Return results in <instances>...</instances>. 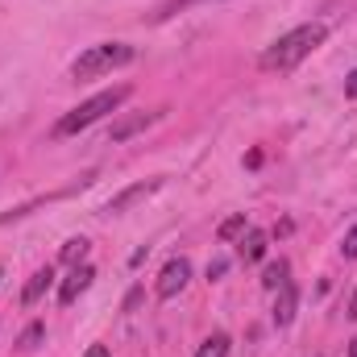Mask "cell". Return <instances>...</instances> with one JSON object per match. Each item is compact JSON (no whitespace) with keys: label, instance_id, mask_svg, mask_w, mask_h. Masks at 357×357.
<instances>
[{"label":"cell","instance_id":"5bb4252c","mask_svg":"<svg viewBox=\"0 0 357 357\" xmlns=\"http://www.w3.org/2000/svg\"><path fill=\"white\" fill-rule=\"evenodd\" d=\"M195 357H229V337H225V333H212V337L195 349Z\"/></svg>","mask_w":357,"mask_h":357},{"label":"cell","instance_id":"7a4b0ae2","mask_svg":"<svg viewBox=\"0 0 357 357\" xmlns=\"http://www.w3.org/2000/svg\"><path fill=\"white\" fill-rule=\"evenodd\" d=\"M129 91H133V88H125V84H121V88H108V91H96L91 100H84L79 108H71V112L54 125V137H75V133H84V129H88V125H96L100 116L116 112V108L129 100Z\"/></svg>","mask_w":357,"mask_h":357},{"label":"cell","instance_id":"5b68a950","mask_svg":"<svg viewBox=\"0 0 357 357\" xmlns=\"http://www.w3.org/2000/svg\"><path fill=\"white\" fill-rule=\"evenodd\" d=\"M187 282H191V262L187 258H171L162 266V274H158V287L154 291H158V299H175Z\"/></svg>","mask_w":357,"mask_h":357},{"label":"cell","instance_id":"277c9868","mask_svg":"<svg viewBox=\"0 0 357 357\" xmlns=\"http://www.w3.org/2000/svg\"><path fill=\"white\" fill-rule=\"evenodd\" d=\"M158 187H162V178H146V183H133V187H125L121 195H112V199L104 204V216H121V212H129L133 204L150 199V195H154Z\"/></svg>","mask_w":357,"mask_h":357},{"label":"cell","instance_id":"4fadbf2b","mask_svg":"<svg viewBox=\"0 0 357 357\" xmlns=\"http://www.w3.org/2000/svg\"><path fill=\"white\" fill-rule=\"evenodd\" d=\"M67 266H79L84 258H88V237H71L67 245H63V254H59Z\"/></svg>","mask_w":357,"mask_h":357},{"label":"cell","instance_id":"ba28073f","mask_svg":"<svg viewBox=\"0 0 357 357\" xmlns=\"http://www.w3.org/2000/svg\"><path fill=\"white\" fill-rule=\"evenodd\" d=\"M50 282H54V270H50V266L33 270V274H29V282H25V291H21V303H25V307H33V303L50 291Z\"/></svg>","mask_w":357,"mask_h":357},{"label":"cell","instance_id":"d6986e66","mask_svg":"<svg viewBox=\"0 0 357 357\" xmlns=\"http://www.w3.org/2000/svg\"><path fill=\"white\" fill-rule=\"evenodd\" d=\"M220 274H225V262H220V258H216V262H208V278H220Z\"/></svg>","mask_w":357,"mask_h":357},{"label":"cell","instance_id":"44dd1931","mask_svg":"<svg viewBox=\"0 0 357 357\" xmlns=\"http://www.w3.org/2000/svg\"><path fill=\"white\" fill-rule=\"evenodd\" d=\"M345 316H349V320H357V291L349 295V312H345Z\"/></svg>","mask_w":357,"mask_h":357},{"label":"cell","instance_id":"603a6c76","mask_svg":"<svg viewBox=\"0 0 357 357\" xmlns=\"http://www.w3.org/2000/svg\"><path fill=\"white\" fill-rule=\"evenodd\" d=\"M0 274H4V270H0Z\"/></svg>","mask_w":357,"mask_h":357},{"label":"cell","instance_id":"ac0fdd59","mask_svg":"<svg viewBox=\"0 0 357 357\" xmlns=\"http://www.w3.org/2000/svg\"><path fill=\"white\" fill-rule=\"evenodd\" d=\"M345 96L357 100V71H349V79H345Z\"/></svg>","mask_w":357,"mask_h":357},{"label":"cell","instance_id":"9c48e42d","mask_svg":"<svg viewBox=\"0 0 357 357\" xmlns=\"http://www.w3.org/2000/svg\"><path fill=\"white\" fill-rule=\"evenodd\" d=\"M162 112H137V116H125V121H116L112 129H108V142H125V137H133L137 129H146L150 121H158Z\"/></svg>","mask_w":357,"mask_h":357},{"label":"cell","instance_id":"7c38bea8","mask_svg":"<svg viewBox=\"0 0 357 357\" xmlns=\"http://www.w3.org/2000/svg\"><path fill=\"white\" fill-rule=\"evenodd\" d=\"M287 274H291V266H287V262H282V258H278V262H270V266L262 270V287H266V291H278V287H282V282H291V278H287Z\"/></svg>","mask_w":357,"mask_h":357},{"label":"cell","instance_id":"3957f363","mask_svg":"<svg viewBox=\"0 0 357 357\" xmlns=\"http://www.w3.org/2000/svg\"><path fill=\"white\" fill-rule=\"evenodd\" d=\"M125 63H133L129 42H96L71 63V79H96V75H108V71H116Z\"/></svg>","mask_w":357,"mask_h":357},{"label":"cell","instance_id":"e0dca14e","mask_svg":"<svg viewBox=\"0 0 357 357\" xmlns=\"http://www.w3.org/2000/svg\"><path fill=\"white\" fill-rule=\"evenodd\" d=\"M187 4H204V0H167V4L158 8V21H162V17H171L175 8H187Z\"/></svg>","mask_w":357,"mask_h":357},{"label":"cell","instance_id":"8992f818","mask_svg":"<svg viewBox=\"0 0 357 357\" xmlns=\"http://www.w3.org/2000/svg\"><path fill=\"white\" fill-rule=\"evenodd\" d=\"M91 278H96V270H91L88 262L71 266V274H67V278H63V287H59V303H63V307H71V303H75V299L91 287Z\"/></svg>","mask_w":357,"mask_h":357},{"label":"cell","instance_id":"2e32d148","mask_svg":"<svg viewBox=\"0 0 357 357\" xmlns=\"http://www.w3.org/2000/svg\"><path fill=\"white\" fill-rule=\"evenodd\" d=\"M341 254H345V258H357V225L345 233V241H341Z\"/></svg>","mask_w":357,"mask_h":357},{"label":"cell","instance_id":"8fae6325","mask_svg":"<svg viewBox=\"0 0 357 357\" xmlns=\"http://www.w3.org/2000/svg\"><path fill=\"white\" fill-rule=\"evenodd\" d=\"M245 229H250V220H245V212H237V216H229V220L216 229V237H220V241H241Z\"/></svg>","mask_w":357,"mask_h":357},{"label":"cell","instance_id":"6da1fadb","mask_svg":"<svg viewBox=\"0 0 357 357\" xmlns=\"http://www.w3.org/2000/svg\"><path fill=\"white\" fill-rule=\"evenodd\" d=\"M324 38H328V25H324V21L295 25L291 33H282L266 54H262V71H270V75H274V71H278V75H282V71H295L316 46H324Z\"/></svg>","mask_w":357,"mask_h":357},{"label":"cell","instance_id":"30bf717a","mask_svg":"<svg viewBox=\"0 0 357 357\" xmlns=\"http://www.w3.org/2000/svg\"><path fill=\"white\" fill-rule=\"evenodd\" d=\"M237 250H241L245 262H262V258H266V233H262V229H245V237H241Z\"/></svg>","mask_w":357,"mask_h":357},{"label":"cell","instance_id":"7402d4cb","mask_svg":"<svg viewBox=\"0 0 357 357\" xmlns=\"http://www.w3.org/2000/svg\"><path fill=\"white\" fill-rule=\"evenodd\" d=\"M349 357H357V337H354V345H349Z\"/></svg>","mask_w":357,"mask_h":357},{"label":"cell","instance_id":"ffe728a7","mask_svg":"<svg viewBox=\"0 0 357 357\" xmlns=\"http://www.w3.org/2000/svg\"><path fill=\"white\" fill-rule=\"evenodd\" d=\"M84 357H108V345H91V349H88Z\"/></svg>","mask_w":357,"mask_h":357},{"label":"cell","instance_id":"9a60e30c","mask_svg":"<svg viewBox=\"0 0 357 357\" xmlns=\"http://www.w3.org/2000/svg\"><path fill=\"white\" fill-rule=\"evenodd\" d=\"M42 337H46V324H42V320H33V324H29V328H25L21 337H17V345H21L25 354H33V349L42 345Z\"/></svg>","mask_w":357,"mask_h":357},{"label":"cell","instance_id":"52a82bcc","mask_svg":"<svg viewBox=\"0 0 357 357\" xmlns=\"http://www.w3.org/2000/svg\"><path fill=\"white\" fill-rule=\"evenodd\" d=\"M295 303H299L295 282H282V287H278V303H274V324H278V328H287V324L295 320Z\"/></svg>","mask_w":357,"mask_h":357}]
</instances>
